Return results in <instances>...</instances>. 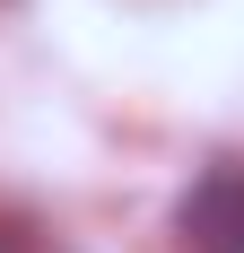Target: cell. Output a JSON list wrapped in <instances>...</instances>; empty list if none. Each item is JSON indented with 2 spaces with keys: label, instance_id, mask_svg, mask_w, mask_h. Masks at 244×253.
I'll list each match as a JSON object with an SVG mask.
<instances>
[{
  "label": "cell",
  "instance_id": "obj_1",
  "mask_svg": "<svg viewBox=\"0 0 244 253\" xmlns=\"http://www.w3.org/2000/svg\"><path fill=\"white\" fill-rule=\"evenodd\" d=\"M174 236H183V253H244V166L236 157L192 175V192L174 201Z\"/></svg>",
  "mask_w": 244,
  "mask_h": 253
},
{
  "label": "cell",
  "instance_id": "obj_2",
  "mask_svg": "<svg viewBox=\"0 0 244 253\" xmlns=\"http://www.w3.org/2000/svg\"><path fill=\"white\" fill-rule=\"evenodd\" d=\"M0 253H52V236L26 218V210H0Z\"/></svg>",
  "mask_w": 244,
  "mask_h": 253
}]
</instances>
